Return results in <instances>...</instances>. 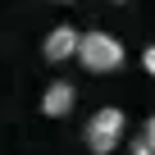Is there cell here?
<instances>
[{"mask_svg":"<svg viewBox=\"0 0 155 155\" xmlns=\"http://www.w3.org/2000/svg\"><path fill=\"white\" fill-rule=\"evenodd\" d=\"M123 59H128V50L110 32H82L78 37V64L87 73H114V68H123Z\"/></svg>","mask_w":155,"mask_h":155,"instance_id":"1","label":"cell"},{"mask_svg":"<svg viewBox=\"0 0 155 155\" xmlns=\"http://www.w3.org/2000/svg\"><path fill=\"white\" fill-rule=\"evenodd\" d=\"M123 128H128V114H123L119 105H101V110L87 119L82 141H87V150H91V155H110V150L123 141Z\"/></svg>","mask_w":155,"mask_h":155,"instance_id":"2","label":"cell"},{"mask_svg":"<svg viewBox=\"0 0 155 155\" xmlns=\"http://www.w3.org/2000/svg\"><path fill=\"white\" fill-rule=\"evenodd\" d=\"M73 105H78V87L68 82V78H55V82L41 91V114L46 119H64V114H73Z\"/></svg>","mask_w":155,"mask_h":155,"instance_id":"3","label":"cell"},{"mask_svg":"<svg viewBox=\"0 0 155 155\" xmlns=\"http://www.w3.org/2000/svg\"><path fill=\"white\" fill-rule=\"evenodd\" d=\"M73 55H78V28H68V23L50 28V32H46V41H41V59L64 64V59H73Z\"/></svg>","mask_w":155,"mask_h":155,"instance_id":"4","label":"cell"},{"mask_svg":"<svg viewBox=\"0 0 155 155\" xmlns=\"http://www.w3.org/2000/svg\"><path fill=\"white\" fill-rule=\"evenodd\" d=\"M128 150H132V155H155V150H150V141H146V137H132V146H128Z\"/></svg>","mask_w":155,"mask_h":155,"instance_id":"5","label":"cell"},{"mask_svg":"<svg viewBox=\"0 0 155 155\" xmlns=\"http://www.w3.org/2000/svg\"><path fill=\"white\" fill-rule=\"evenodd\" d=\"M141 68H146V73L155 78V46H146V55H141Z\"/></svg>","mask_w":155,"mask_h":155,"instance_id":"6","label":"cell"},{"mask_svg":"<svg viewBox=\"0 0 155 155\" xmlns=\"http://www.w3.org/2000/svg\"><path fill=\"white\" fill-rule=\"evenodd\" d=\"M141 137H146V141H150V150H155V114L146 119V132H141Z\"/></svg>","mask_w":155,"mask_h":155,"instance_id":"7","label":"cell"},{"mask_svg":"<svg viewBox=\"0 0 155 155\" xmlns=\"http://www.w3.org/2000/svg\"><path fill=\"white\" fill-rule=\"evenodd\" d=\"M55 5H68V0H55Z\"/></svg>","mask_w":155,"mask_h":155,"instance_id":"8","label":"cell"},{"mask_svg":"<svg viewBox=\"0 0 155 155\" xmlns=\"http://www.w3.org/2000/svg\"><path fill=\"white\" fill-rule=\"evenodd\" d=\"M114 5H119V0H114Z\"/></svg>","mask_w":155,"mask_h":155,"instance_id":"9","label":"cell"}]
</instances>
